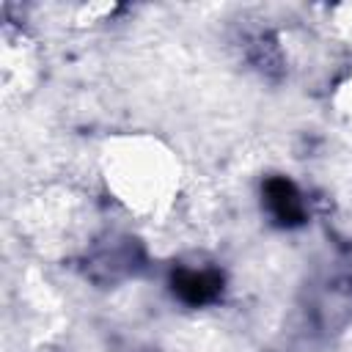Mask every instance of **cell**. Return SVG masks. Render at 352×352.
I'll return each mask as SVG.
<instances>
[{
    "instance_id": "6da1fadb",
    "label": "cell",
    "mask_w": 352,
    "mask_h": 352,
    "mask_svg": "<svg viewBox=\"0 0 352 352\" xmlns=\"http://www.w3.org/2000/svg\"><path fill=\"white\" fill-rule=\"evenodd\" d=\"M113 182L121 201L135 209H157L165 195L173 190V173L165 168V157L148 151H121L113 162Z\"/></svg>"
}]
</instances>
